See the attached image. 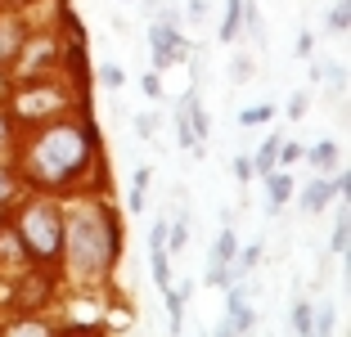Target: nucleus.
Segmentation results:
<instances>
[{
	"label": "nucleus",
	"instance_id": "obj_1",
	"mask_svg": "<svg viewBox=\"0 0 351 337\" xmlns=\"http://www.w3.org/2000/svg\"><path fill=\"white\" fill-rule=\"evenodd\" d=\"M86 162H90V131L86 126H50L41 140L32 144L27 171L41 184H63V180H73Z\"/></svg>",
	"mask_w": 351,
	"mask_h": 337
},
{
	"label": "nucleus",
	"instance_id": "obj_2",
	"mask_svg": "<svg viewBox=\"0 0 351 337\" xmlns=\"http://www.w3.org/2000/svg\"><path fill=\"white\" fill-rule=\"evenodd\" d=\"M63 243H68V256H73V266L82 275H99L117 256V225L113 216L82 207V212H73L63 221Z\"/></svg>",
	"mask_w": 351,
	"mask_h": 337
},
{
	"label": "nucleus",
	"instance_id": "obj_3",
	"mask_svg": "<svg viewBox=\"0 0 351 337\" xmlns=\"http://www.w3.org/2000/svg\"><path fill=\"white\" fill-rule=\"evenodd\" d=\"M19 238H23V247H27L32 256H54L63 247V216L54 212L50 203H32L27 212H23V221H19Z\"/></svg>",
	"mask_w": 351,
	"mask_h": 337
},
{
	"label": "nucleus",
	"instance_id": "obj_4",
	"mask_svg": "<svg viewBox=\"0 0 351 337\" xmlns=\"http://www.w3.org/2000/svg\"><path fill=\"white\" fill-rule=\"evenodd\" d=\"M149 45H154V68L158 72L176 68V63H185V54H194V45L180 36L176 23H154L149 27Z\"/></svg>",
	"mask_w": 351,
	"mask_h": 337
},
{
	"label": "nucleus",
	"instance_id": "obj_5",
	"mask_svg": "<svg viewBox=\"0 0 351 337\" xmlns=\"http://www.w3.org/2000/svg\"><path fill=\"white\" fill-rule=\"evenodd\" d=\"M347 175H338V180H311L306 189H302V212L306 216H315V212H324V203H329L333 194H347Z\"/></svg>",
	"mask_w": 351,
	"mask_h": 337
},
{
	"label": "nucleus",
	"instance_id": "obj_6",
	"mask_svg": "<svg viewBox=\"0 0 351 337\" xmlns=\"http://www.w3.org/2000/svg\"><path fill=\"white\" fill-rule=\"evenodd\" d=\"M226 328L230 333H248L252 328V310H248V288L239 284H230V319H226Z\"/></svg>",
	"mask_w": 351,
	"mask_h": 337
},
{
	"label": "nucleus",
	"instance_id": "obj_7",
	"mask_svg": "<svg viewBox=\"0 0 351 337\" xmlns=\"http://www.w3.org/2000/svg\"><path fill=\"white\" fill-rule=\"evenodd\" d=\"M239 27H248L257 36V45H266V23H261V10L252 0H239Z\"/></svg>",
	"mask_w": 351,
	"mask_h": 337
},
{
	"label": "nucleus",
	"instance_id": "obj_8",
	"mask_svg": "<svg viewBox=\"0 0 351 337\" xmlns=\"http://www.w3.org/2000/svg\"><path fill=\"white\" fill-rule=\"evenodd\" d=\"M275 153H279V131L257 149V158H252V171H257V175H270V171H275Z\"/></svg>",
	"mask_w": 351,
	"mask_h": 337
},
{
	"label": "nucleus",
	"instance_id": "obj_9",
	"mask_svg": "<svg viewBox=\"0 0 351 337\" xmlns=\"http://www.w3.org/2000/svg\"><path fill=\"white\" fill-rule=\"evenodd\" d=\"M176 140H180V149H198L194 144V126H189V95L180 99V108H176Z\"/></svg>",
	"mask_w": 351,
	"mask_h": 337
},
{
	"label": "nucleus",
	"instance_id": "obj_10",
	"mask_svg": "<svg viewBox=\"0 0 351 337\" xmlns=\"http://www.w3.org/2000/svg\"><path fill=\"white\" fill-rule=\"evenodd\" d=\"M19 45H23L19 27H14V23H0V63H10V59H19Z\"/></svg>",
	"mask_w": 351,
	"mask_h": 337
},
{
	"label": "nucleus",
	"instance_id": "obj_11",
	"mask_svg": "<svg viewBox=\"0 0 351 337\" xmlns=\"http://www.w3.org/2000/svg\"><path fill=\"white\" fill-rule=\"evenodd\" d=\"M266 180H270V203H266V212L279 216V212H284V198H289V175H275V171H270Z\"/></svg>",
	"mask_w": 351,
	"mask_h": 337
},
{
	"label": "nucleus",
	"instance_id": "obj_12",
	"mask_svg": "<svg viewBox=\"0 0 351 337\" xmlns=\"http://www.w3.org/2000/svg\"><path fill=\"white\" fill-rule=\"evenodd\" d=\"M234 252H239V238L230 234V229H221V234H217V243H212V261L230 266V261H234Z\"/></svg>",
	"mask_w": 351,
	"mask_h": 337
},
{
	"label": "nucleus",
	"instance_id": "obj_13",
	"mask_svg": "<svg viewBox=\"0 0 351 337\" xmlns=\"http://www.w3.org/2000/svg\"><path fill=\"white\" fill-rule=\"evenodd\" d=\"M68 68L77 72V77H86V45H82V32L73 27V45H68Z\"/></svg>",
	"mask_w": 351,
	"mask_h": 337
},
{
	"label": "nucleus",
	"instance_id": "obj_14",
	"mask_svg": "<svg viewBox=\"0 0 351 337\" xmlns=\"http://www.w3.org/2000/svg\"><path fill=\"white\" fill-rule=\"evenodd\" d=\"M154 284L162 288H171V266H167V247H154Z\"/></svg>",
	"mask_w": 351,
	"mask_h": 337
},
{
	"label": "nucleus",
	"instance_id": "obj_15",
	"mask_svg": "<svg viewBox=\"0 0 351 337\" xmlns=\"http://www.w3.org/2000/svg\"><path fill=\"white\" fill-rule=\"evenodd\" d=\"M145 189H149V166H140V171H135V180H131V198H126L135 212L145 207Z\"/></svg>",
	"mask_w": 351,
	"mask_h": 337
},
{
	"label": "nucleus",
	"instance_id": "obj_16",
	"mask_svg": "<svg viewBox=\"0 0 351 337\" xmlns=\"http://www.w3.org/2000/svg\"><path fill=\"white\" fill-rule=\"evenodd\" d=\"M270 117H275V108H270V103H257V108H243V112H239V122H243V126H261V122H270Z\"/></svg>",
	"mask_w": 351,
	"mask_h": 337
},
{
	"label": "nucleus",
	"instance_id": "obj_17",
	"mask_svg": "<svg viewBox=\"0 0 351 337\" xmlns=\"http://www.w3.org/2000/svg\"><path fill=\"white\" fill-rule=\"evenodd\" d=\"M234 36H239V0H230L226 23H221V41H234Z\"/></svg>",
	"mask_w": 351,
	"mask_h": 337
},
{
	"label": "nucleus",
	"instance_id": "obj_18",
	"mask_svg": "<svg viewBox=\"0 0 351 337\" xmlns=\"http://www.w3.org/2000/svg\"><path fill=\"white\" fill-rule=\"evenodd\" d=\"M293 328H298V333H315V315H311V306L293 310Z\"/></svg>",
	"mask_w": 351,
	"mask_h": 337
},
{
	"label": "nucleus",
	"instance_id": "obj_19",
	"mask_svg": "<svg viewBox=\"0 0 351 337\" xmlns=\"http://www.w3.org/2000/svg\"><path fill=\"white\" fill-rule=\"evenodd\" d=\"M333 158H338V149H333L329 140H324V144H315V149H311V162H315V166H329Z\"/></svg>",
	"mask_w": 351,
	"mask_h": 337
},
{
	"label": "nucleus",
	"instance_id": "obj_20",
	"mask_svg": "<svg viewBox=\"0 0 351 337\" xmlns=\"http://www.w3.org/2000/svg\"><path fill=\"white\" fill-rule=\"evenodd\" d=\"M347 18H351L347 0H338V5H333V14H329V27H333V32H347Z\"/></svg>",
	"mask_w": 351,
	"mask_h": 337
},
{
	"label": "nucleus",
	"instance_id": "obj_21",
	"mask_svg": "<svg viewBox=\"0 0 351 337\" xmlns=\"http://www.w3.org/2000/svg\"><path fill=\"white\" fill-rule=\"evenodd\" d=\"M154 131H158V112H140V117H135V135H145V140H149Z\"/></svg>",
	"mask_w": 351,
	"mask_h": 337
},
{
	"label": "nucleus",
	"instance_id": "obj_22",
	"mask_svg": "<svg viewBox=\"0 0 351 337\" xmlns=\"http://www.w3.org/2000/svg\"><path fill=\"white\" fill-rule=\"evenodd\" d=\"M99 82L108 86V90H117V86H122L126 77H122V68H113V63H108V68H99Z\"/></svg>",
	"mask_w": 351,
	"mask_h": 337
},
{
	"label": "nucleus",
	"instance_id": "obj_23",
	"mask_svg": "<svg viewBox=\"0 0 351 337\" xmlns=\"http://www.w3.org/2000/svg\"><path fill=\"white\" fill-rule=\"evenodd\" d=\"M140 86H145V95H149V99H162V77H158V72H149V77H145Z\"/></svg>",
	"mask_w": 351,
	"mask_h": 337
},
{
	"label": "nucleus",
	"instance_id": "obj_24",
	"mask_svg": "<svg viewBox=\"0 0 351 337\" xmlns=\"http://www.w3.org/2000/svg\"><path fill=\"white\" fill-rule=\"evenodd\" d=\"M279 162H284V166H289V162H298V158H302V149H298V144H284V140H279Z\"/></svg>",
	"mask_w": 351,
	"mask_h": 337
},
{
	"label": "nucleus",
	"instance_id": "obj_25",
	"mask_svg": "<svg viewBox=\"0 0 351 337\" xmlns=\"http://www.w3.org/2000/svg\"><path fill=\"white\" fill-rule=\"evenodd\" d=\"M230 77H234V82H248V77H252V63L248 59H234V63H230Z\"/></svg>",
	"mask_w": 351,
	"mask_h": 337
},
{
	"label": "nucleus",
	"instance_id": "obj_26",
	"mask_svg": "<svg viewBox=\"0 0 351 337\" xmlns=\"http://www.w3.org/2000/svg\"><path fill=\"white\" fill-rule=\"evenodd\" d=\"M333 252H347V216H338V229H333Z\"/></svg>",
	"mask_w": 351,
	"mask_h": 337
},
{
	"label": "nucleus",
	"instance_id": "obj_27",
	"mask_svg": "<svg viewBox=\"0 0 351 337\" xmlns=\"http://www.w3.org/2000/svg\"><path fill=\"white\" fill-rule=\"evenodd\" d=\"M234 180H252V158H234Z\"/></svg>",
	"mask_w": 351,
	"mask_h": 337
},
{
	"label": "nucleus",
	"instance_id": "obj_28",
	"mask_svg": "<svg viewBox=\"0 0 351 337\" xmlns=\"http://www.w3.org/2000/svg\"><path fill=\"white\" fill-rule=\"evenodd\" d=\"M10 198H14V180H10V171L0 166V203H10Z\"/></svg>",
	"mask_w": 351,
	"mask_h": 337
},
{
	"label": "nucleus",
	"instance_id": "obj_29",
	"mask_svg": "<svg viewBox=\"0 0 351 337\" xmlns=\"http://www.w3.org/2000/svg\"><path fill=\"white\" fill-rule=\"evenodd\" d=\"M149 247H167V221L154 225V234H149Z\"/></svg>",
	"mask_w": 351,
	"mask_h": 337
},
{
	"label": "nucleus",
	"instance_id": "obj_30",
	"mask_svg": "<svg viewBox=\"0 0 351 337\" xmlns=\"http://www.w3.org/2000/svg\"><path fill=\"white\" fill-rule=\"evenodd\" d=\"M306 112V95H293V103H289V117H302Z\"/></svg>",
	"mask_w": 351,
	"mask_h": 337
}]
</instances>
